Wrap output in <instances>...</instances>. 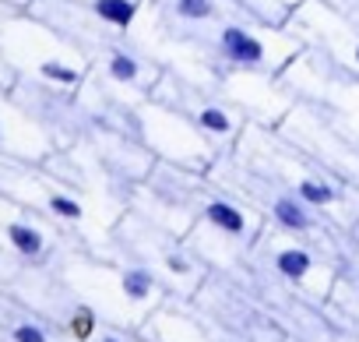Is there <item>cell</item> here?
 Segmentation results:
<instances>
[{
    "label": "cell",
    "mask_w": 359,
    "mask_h": 342,
    "mask_svg": "<svg viewBox=\"0 0 359 342\" xmlns=\"http://www.w3.org/2000/svg\"><path fill=\"white\" fill-rule=\"evenodd\" d=\"M219 50H222V57H226L233 67H247V71H254V67H261V64L268 60L264 43H261L254 32L240 29V25H226V29L219 32Z\"/></svg>",
    "instance_id": "cell-1"
},
{
    "label": "cell",
    "mask_w": 359,
    "mask_h": 342,
    "mask_svg": "<svg viewBox=\"0 0 359 342\" xmlns=\"http://www.w3.org/2000/svg\"><path fill=\"white\" fill-rule=\"evenodd\" d=\"M271 216L285 233H296V237H306L317 230V212L310 205H303L296 195H278L271 202Z\"/></svg>",
    "instance_id": "cell-2"
},
{
    "label": "cell",
    "mask_w": 359,
    "mask_h": 342,
    "mask_svg": "<svg viewBox=\"0 0 359 342\" xmlns=\"http://www.w3.org/2000/svg\"><path fill=\"white\" fill-rule=\"evenodd\" d=\"M275 272L292 282V286H303L313 272H317V254L303 244H289V247H278L275 251Z\"/></svg>",
    "instance_id": "cell-3"
},
{
    "label": "cell",
    "mask_w": 359,
    "mask_h": 342,
    "mask_svg": "<svg viewBox=\"0 0 359 342\" xmlns=\"http://www.w3.org/2000/svg\"><path fill=\"white\" fill-rule=\"evenodd\" d=\"M205 219H208L215 230L229 233V237H243V233H247V216H243V212H240L233 202L212 198V202L205 205Z\"/></svg>",
    "instance_id": "cell-4"
},
{
    "label": "cell",
    "mask_w": 359,
    "mask_h": 342,
    "mask_svg": "<svg viewBox=\"0 0 359 342\" xmlns=\"http://www.w3.org/2000/svg\"><path fill=\"white\" fill-rule=\"evenodd\" d=\"M92 15L113 29H130V22L137 18V4L134 0H92Z\"/></svg>",
    "instance_id": "cell-5"
},
{
    "label": "cell",
    "mask_w": 359,
    "mask_h": 342,
    "mask_svg": "<svg viewBox=\"0 0 359 342\" xmlns=\"http://www.w3.org/2000/svg\"><path fill=\"white\" fill-rule=\"evenodd\" d=\"M8 240H11V247H15L22 258H39V254L46 251L43 233H39L36 226H29V223H11V226H8Z\"/></svg>",
    "instance_id": "cell-6"
},
{
    "label": "cell",
    "mask_w": 359,
    "mask_h": 342,
    "mask_svg": "<svg viewBox=\"0 0 359 342\" xmlns=\"http://www.w3.org/2000/svg\"><path fill=\"white\" fill-rule=\"evenodd\" d=\"M120 289H123L127 300L141 303V300L151 296V289H155V275H151L148 268H127V272L120 275Z\"/></svg>",
    "instance_id": "cell-7"
},
{
    "label": "cell",
    "mask_w": 359,
    "mask_h": 342,
    "mask_svg": "<svg viewBox=\"0 0 359 342\" xmlns=\"http://www.w3.org/2000/svg\"><path fill=\"white\" fill-rule=\"evenodd\" d=\"M106 71H109V78H113V81H123V85H130V81H137V74H141V64H137L130 53H123V50H113V53H109V60H106Z\"/></svg>",
    "instance_id": "cell-8"
},
{
    "label": "cell",
    "mask_w": 359,
    "mask_h": 342,
    "mask_svg": "<svg viewBox=\"0 0 359 342\" xmlns=\"http://www.w3.org/2000/svg\"><path fill=\"white\" fill-rule=\"evenodd\" d=\"M172 8L184 22H208L215 15V0H176Z\"/></svg>",
    "instance_id": "cell-9"
},
{
    "label": "cell",
    "mask_w": 359,
    "mask_h": 342,
    "mask_svg": "<svg viewBox=\"0 0 359 342\" xmlns=\"http://www.w3.org/2000/svg\"><path fill=\"white\" fill-rule=\"evenodd\" d=\"M198 124H201L208 134H229V131H233L229 113L219 110V106H205V110H198Z\"/></svg>",
    "instance_id": "cell-10"
},
{
    "label": "cell",
    "mask_w": 359,
    "mask_h": 342,
    "mask_svg": "<svg viewBox=\"0 0 359 342\" xmlns=\"http://www.w3.org/2000/svg\"><path fill=\"white\" fill-rule=\"evenodd\" d=\"M39 74L50 78V81H57V85H74V81H78V71L67 67L64 60H43V64H39Z\"/></svg>",
    "instance_id": "cell-11"
},
{
    "label": "cell",
    "mask_w": 359,
    "mask_h": 342,
    "mask_svg": "<svg viewBox=\"0 0 359 342\" xmlns=\"http://www.w3.org/2000/svg\"><path fill=\"white\" fill-rule=\"evenodd\" d=\"M50 209H53V216H60V219H67V223H78V219L85 216L81 202H74V198H67V195H50Z\"/></svg>",
    "instance_id": "cell-12"
},
{
    "label": "cell",
    "mask_w": 359,
    "mask_h": 342,
    "mask_svg": "<svg viewBox=\"0 0 359 342\" xmlns=\"http://www.w3.org/2000/svg\"><path fill=\"white\" fill-rule=\"evenodd\" d=\"M71 331H74L78 338H88V335L95 331V314H92V307H78V310H74V317H71Z\"/></svg>",
    "instance_id": "cell-13"
},
{
    "label": "cell",
    "mask_w": 359,
    "mask_h": 342,
    "mask_svg": "<svg viewBox=\"0 0 359 342\" xmlns=\"http://www.w3.org/2000/svg\"><path fill=\"white\" fill-rule=\"evenodd\" d=\"M11 338H15V342H50V335H46L39 324H32V321H22V324H15Z\"/></svg>",
    "instance_id": "cell-14"
},
{
    "label": "cell",
    "mask_w": 359,
    "mask_h": 342,
    "mask_svg": "<svg viewBox=\"0 0 359 342\" xmlns=\"http://www.w3.org/2000/svg\"><path fill=\"white\" fill-rule=\"evenodd\" d=\"M169 268H172V272H180V275H184V272H187L191 265H187L184 258H176V254H172V258H169Z\"/></svg>",
    "instance_id": "cell-15"
},
{
    "label": "cell",
    "mask_w": 359,
    "mask_h": 342,
    "mask_svg": "<svg viewBox=\"0 0 359 342\" xmlns=\"http://www.w3.org/2000/svg\"><path fill=\"white\" fill-rule=\"evenodd\" d=\"M102 342H123L120 335H102Z\"/></svg>",
    "instance_id": "cell-16"
},
{
    "label": "cell",
    "mask_w": 359,
    "mask_h": 342,
    "mask_svg": "<svg viewBox=\"0 0 359 342\" xmlns=\"http://www.w3.org/2000/svg\"><path fill=\"white\" fill-rule=\"evenodd\" d=\"M0 138H4V127H0Z\"/></svg>",
    "instance_id": "cell-17"
}]
</instances>
